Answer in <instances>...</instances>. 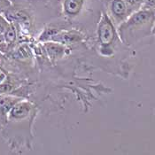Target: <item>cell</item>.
I'll list each match as a JSON object with an SVG mask.
<instances>
[{"label": "cell", "mask_w": 155, "mask_h": 155, "mask_svg": "<svg viewBox=\"0 0 155 155\" xmlns=\"http://www.w3.org/2000/svg\"><path fill=\"white\" fill-rule=\"evenodd\" d=\"M155 26V10L140 8L118 26V35L126 45L131 46L151 36Z\"/></svg>", "instance_id": "6da1fadb"}, {"label": "cell", "mask_w": 155, "mask_h": 155, "mask_svg": "<svg viewBox=\"0 0 155 155\" xmlns=\"http://www.w3.org/2000/svg\"><path fill=\"white\" fill-rule=\"evenodd\" d=\"M118 30L115 28V24L113 22L107 12H102L100 21L97 26V38L100 45H111L116 40Z\"/></svg>", "instance_id": "7a4b0ae2"}, {"label": "cell", "mask_w": 155, "mask_h": 155, "mask_svg": "<svg viewBox=\"0 0 155 155\" xmlns=\"http://www.w3.org/2000/svg\"><path fill=\"white\" fill-rule=\"evenodd\" d=\"M107 14L115 26L124 22L135 12L125 0H107Z\"/></svg>", "instance_id": "3957f363"}, {"label": "cell", "mask_w": 155, "mask_h": 155, "mask_svg": "<svg viewBox=\"0 0 155 155\" xmlns=\"http://www.w3.org/2000/svg\"><path fill=\"white\" fill-rule=\"evenodd\" d=\"M90 0H61V11L66 19L74 21L83 14Z\"/></svg>", "instance_id": "277c9868"}, {"label": "cell", "mask_w": 155, "mask_h": 155, "mask_svg": "<svg viewBox=\"0 0 155 155\" xmlns=\"http://www.w3.org/2000/svg\"><path fill=\"white\" fill-rule=\"evenodd\" d=\"M83 35L76 30H60L57 34L52 36L50 41L56 42L61 45L74 44L81 41Z\"/></svg>", "instance_id": "5b68a950"}, {"label": "cell", "mask_w": 155, "mask_h": 155, "mask_svg": "<svg viewBox=\"0 0 155 155\" xmlns=\"http://www.w3.org/2000/svg\"><path fill=\"white\" fill-rule=\"evenodd\" d=\"M32 105L27 101H19L17 102L9 112L10 120H22L30 114L32 110Z\"/></svg>", "instance_id": "8992f818"}, {"label": "cell", "mask_w": 155, "mask_h": 155, "mask_svg": "<svg viewBox=\"0 0 155 155\" xmlns=\"http://www.w3.org/2000/svg\"><path fill=\"white\" fill-rule=\"evenodd\" d=\"M45 51H47L49 57L51 59L61 58L65 53V47L63 46V45L56 42H46L45 44Z\"/></svg>", "instance_id": "52a82bcc"}, {"label": "cell", "mask_w": 155, "mask_h": 155, "mask_svg": "<svg viewBox=\"0 0 155 155\" xmlns=\"http://www.w3.org/2000/svg\"><path fill=\"white\" fill-rule=\"evenodd\" d=\"M20 99L12 97H5V96H0V114H6L12 107L19 102Z\"/></svg>", "instance_id": "ba28073f"}, {"label": "cell", "mask_w": 155, "mask_h": 155, "mask_svg": "<svg viewBox=\"0 0 155 155\" xmlns=\"http://www.w3.org/2000/svg\"><path fill=\"white\" fill-rule=\"evenodd\" d=\"M4 36H5V41L7 45H11L12 44H14V42L16 40V37H17L16 28H15L14 24L10 23Z\"/></svg>", "instance_id": "9c48e42d"}, {"label": "cell", "mask_w": 155, "mask_h": 155, "mask_svg": "<svg viewBox=\"0 0 155 155\" xmlns=\"http://www.w3.org/2000/svg\"><path fill=\"white\" fill-rule=\"evenodd\" d=\"M125 1L135 12L142 8V6L145 2V0H125Z\"/></svg>", "instance_id": "30bf717a"}, {"label": "cell", "mask_w": 155, "mask_h": 155, "mask_svg": "<svg viewBox=\"0 0 155 155\" xmlns=\"http://www.w3.org/2000/svg\"><path fill=\"white\" fill-rule=\"evenodd\" d=\"M9 25H10V22L6 20V18L0 14V36L5 35Z\"/></svg>", "instance_id": "8fae6325"}, {"label": "cell", "mask_w": 155, "mask_h": 155, "mask_svg": "<svg viewBox=\"0 0 155 155\" xmlns=\"http://www.w3.org/2000/svg\"><path fill=\"white\" fill-rule=\"evenodd\" d=\"M12 6V2L10 0H0V14H4L9 8Z\"/></svg>", "instance_id": "7c38bea8"}, {"label": "cell", "mask_w": 155, "mask_h": 155, "mask_svg": "<svg viewBox=\"0 0 155 155\" xmlns=\"http://www.w3.org/2000/svg\"><path fill=\"white\" fill-rule=\"evenodd\" d=\"M100 52L104 56H111L114 54V49L111 45H100Z\"/></svg>", "instance_id": "4fadbf2b"}, {"label": "cell", "mask_w": 155, "mask_h": 155, "mask_svg": "<svg viewBox=\"0 0 155 155\" xmlns=\"http://www.w3.org/2000/svg\"><path fill=\"white\" fill-rule=\"evenodd\" d=\"M10 1L12 2V5H19V4H21V3L24 2L25 0H10Z\"/></svg>", "instance_id": "5bb4252c"}]
</instances>
